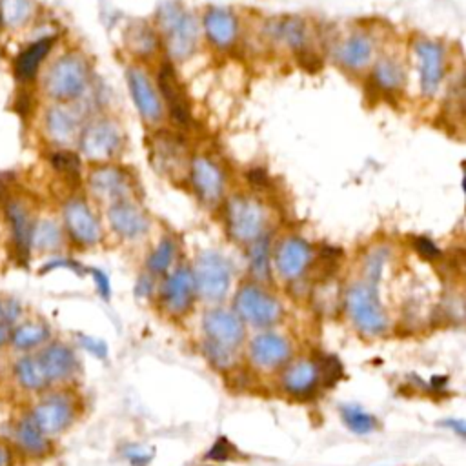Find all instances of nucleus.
I'll use <instances>...</instances> for the list:
<instances>
[{"label": "nucleus", "instance_id": "obj_11", "mask_svg": "<svg viewBox=\"0 0 466 466\" xmlns=\"http://www.w3.org/2000/svg\"><path fill=\"white\" fill-rule=\"evenodd\" d=\"M124 144L120 127L109 120H98L84 129L80 137V149L89 160H109L113 158Z\"/></svg>", "mask_w": 466, "mask_h": 466}, {"label": "nucleus", "instance_id": "obj_34", "mask_svg": "<svg viewBox=\"0 0 466 466\" xmlns=\"http://www.w3.org/2000/svg\"><path fill=\"white\" fill-rule=\"evenodd\" d=\"M271 33L275 35V38H279L280 42H284L286 46L293 47V49H300L304 47L306 42V25L300 18H280L273 22Z\"/></svg>", "mask_w": 466, "mask_h": 466}, {"label": "nucleus", "instance_id": "obj_49", "mask_svg": "<svg viewBox=\"0 0 466 466\" xmlns=\"http://www.w3.org/2000/svg\"><path fill=\"white\" fill-rule=\"evenodd\" d=\"M127 459H129V462H131L133 466H146V464L149 462L151 455H149V453H146V450L131 448V450L127 451Z\"/></svg>", "mask_w": 466, "mask_h": 466}, {"label": "nucleus", "instance_id": "obj_15", "mask_svg": "<svg viewBox=\"0 0 466 466\" xmlns=\"http://www.w3.org/2000/svg\"><path fill=\"white\" fill-rule=\"evenodd\" d=\"M4 215L9 228L11 244L20 258L31 257V235L35 226V215L31 208L20 198H7L4 204Z\"/></svg>", "mask_w": 466, "mask_h": 466}, {"label": "nucleus", "instance_id": "obj_3", "mask_svg": "<svg viewBox=\"0 0 466 466\" xmlns=\"http://www.w3.org/2000/svg\"><path fill=\"white\" fill-rule=\"evenodd\" d=\"M158 24L173 58H187L198 40V27L191 13L175 2H166L158 11Z\"/></svg>", "mask_w": 466, "mask_h": 466}, {"label": "nucleus", "instance_id": "obj_53", "mask_svg": "<svg viewBox=\"0 0 466 466\" xmlns=\"http://www.w3.org/2000/svg\"><path fill=\"white\" fill-rule=\"evenodd\" d=\"M0 320H5L4 319V300H2V297H0Z\"/></svg>", "mask_w": 466, "mask_h": 466}, {"label": "nucleus", "instance_id": "obj_1", "mask_svg": "<svg viewBox=\"0 0 466 466\" xmlns=\"http://www.w3.org/2000/svg\"><path fill=\"white\" fill-rule=\"evenodd\" d=\"M344 308L353 326L370 337L382 335L388 328V315L380 302L377 284L360 280L351 284L342 295Z\"/></svg>", "mask_w": 466, "mask_h": 466}, {"label": "nucleus", "instance_id": "obj_50", "mask_svg": "<svg viewBox=\"0 0 466 466\" xmlns=\"http://www.w3.org/2000/svg\"><path fill=\"white\" fill-rule=\"evenodd\" d=\"M11 331H13V324L7 320H0V351L9 346Z\"/></svg>", "mask_w": 466, "mask_h": 466}, {"label": "nucleus", "instance_id": "obj_5", "mask_svg": "<svg viewBox=\"0 0 466 466\" xmlns=\"http://www.w3.org/2000/svg\"><path fill=\"white\" fill-rule=\"evenodd\" d=\"M195 291L202 300L217 302L226 297L231 286V262L218 251H202L191 269Z\"/></svg>", "mask_w": 466, "mask_h": 466}, {"label": "nucleus", "instance_id": "obj_2", "mask_svg": "<svg viewBox=\"0 0 466 466\" xmlns=\"http://www.w3.org/2000/svg\"><path fill=\"white\" fill-rule=\"evenodd\" d=\"M31 406L29 415L47 435L56 437L67 431L78 417V399L69 390H46Z\"/></svg>", "mask_w": 466, "mask_h": 466}, {"label": "nucleus", "instance_id": "obj_33", "mask_svg": "<svg viewBox=\"0 0 466 466\" xmlns=\"http://www.w3.org/2000/svg\"><path fill=\"white\" fill-rule=\"evenodd\" d=\"M249 246V269L251 275L266 282L271 279V251H269V237L264 233L257 240H253Z\"/></svg>", "mask_w": 466, "mask_h": 466}, {"label": "nucleus", "instance_id": "obj_22", "mask_svg": "<svg viewBox=\"0 0 466 466\" xmlns=\"http://www.w3.org/2000/svg\"><path fill=\"white\" fill-rule=\"evenodd\" d=\"M127 86L129 93L133 96V102L142 115L146 122H158L162 116V102L158 98L157 89L153 87L149 76L138 69V67H129L127 69Z\"/></svg>", "mask_w": 466, "mask_h": 466}, {"label": "nucleus", "instance_id": "obj_10", "mask_svg": "<svg viewBox=\"0 0 466 466\" xmlns=\"http://www.w3.org/2000/svg\"><path fill=\"white\" fill-rule=\"evenodd\" d=\"M36 355L51 386L69 382L80 371L76 351L64 340H47L40 350H36Z\"/></svg>", "mask_w": 466, "mask_h": 466}, {"label": "nucleus", "instance_id": "obj_14", "mask_svg": "<svg viewBox=\"0 0 466 466\" xmlns=\"http://www.w3.org/2000/svg\"><path fill=\"white\" fill-rule=\"evenodd\" d=\"M202 328L206 340L218 346L237 350L246 337L244 322L235 311L229 309H211L202 319Z\"/></svg>", "mask_w": 466, "mask_h": 466}, {"label": "nucleus", "instance_id": "obj_52", "mask_svg": "<svg viewBox=\"0 0 466 466\" xmlns=\"http://www.w3.org/2000/svg\"><path fill=\"white\" fill-rule=\"evenodd\" d=\"M446 426H450V428H453V431H457L459 435H464V430H466V426H464V420H446L444 422Z\"/></svg>", "mask_w": 466, "mask_h": 466}, {"label": "nucleus", "instance_id": "obj_27", "mask_svg": "<svg viewBox=\"0 0 466 466\" xmlns=\"http://www.w3.org/2000/svg\"><path fill=\"white\" fill-rule=\"evenodd\" d=\"M66 231L64 226H60L55 218L51 217H42L35 220L33 226V235H31V253H44L51 255L56 253L64 248L66 244Z\"/></svg>", "mask_w": 466, "mask_h": 466}, {"label": "nucleus", "instance_id": "obj_25", "mask_svg": "<svg viewBox=\"0 0 466 466\" xmlns=\"http://www.w3.org/2000/svg\"><path fill=\"white\" fill-rule=\"evenodd\" d=\"M51 339H53L51 326L44 319L22 317L16 324H13L9 346L18 353H27V351L40 350Z\"/></svg>", "mask_w": 466, "mask_h": 466}, {"label": "nucleus", "instance_id": "obj_6", "mask_svg": "<svg viewBox=\"0 0 466 466\" xmlns=\"http://www.w3.org/2000/svg\"><path fill=\"white\" fill-rule=\"evenodd\" d=\"M233 306L235 313L240 317L242 322L257 328L273 326L284 315L280 300L257 284H244L242 288H238Z\"/></svg>", "mask_w": 466, "mask_h": 466}, {"label": "nucleus", "instance_id": "obj_41", "mask_svg": "<svg viewBox=\"0 0 466 466\" xmlns=\"http://www.w3.org/2000/svg\"><path fill=\"white\" fill-rule=\"evenodd\" d=\"M51 164L55 169L66 177H78L80 173V160L71 151H56L51 155Z\"/></svg>", "mask_w": 466, "mask_h": 466}, {"label": "nucleus", "instance_id": "obj_42", "mask_svg": "<svg viewBox=\"0 0 466 466\" xmlns=\"http://www.w3.org/2000/svg\"><path fill=\"white\" fill-rule=\"evenodd\" d=\"M388 258V251L382 249V248H377L375 251H371L368 257H366V264H364V275L370 282H375L379 280L380 277V271L384 268V262Z\"/></svg>", "mask_w": 466, "mask_h": 466}, {"label": "nucleus", "instance_id": "obj_35", "mask_svg": "<svg viewBox=\"0 0 466 466\" xmlns=\"http://www.w3.org/2000/svg\"><path fill=\"white\" fill-rule=\"evenodd\" d=\"M373 80H375L377 87H380L384 91H397L404 84V71L397 62H393L390 58H382L375 64Z\"/></svg>", "mask_w": 466, "mask_h": 466}, {"label": "nucleus", "instance_id": "obj_26", "mask_svg": "<svg viewBox=\"0 0 466 466\" xmlns=\"http://www.w3.org/2000/svg\"><path fill=\"white\" fill-rule=\"evenodd\" d=\"M11 373L15 382L29 393H42L51 388L49 379L44 371V366L36 355V351L20 353L11 366Z\"/></svg>", "mask_w": 466, "mask_h": 466}, {"label": "nucleus", "instance_id": "obj_51", "mask_svg": "<svg viewBox=\"0 0 466 466\" xmlns=\"http://www.w3.org/2000/svg\"><path fill=\"white\" fill-rule=\"evenodd\" d=\"M135 291H137L138 297H147V295H149V291H151V279H149V275H142V277L137 280Z\"/></svg>", "mask_w": 466, "mask_h": 466}, {"label": "nucleus", "instance_id": "obj_29", "mask_svg": "<svg viewBox=\"0 0 466 466\" xmlns=\"http://www.w3.org/2000/svg\"><path fill=\"white\" fill-rule=\"evenodd\" d=\"M204 31L217 47H228L237 38V20L222 7H211L204 16Z\"/></svg>", "mask_w": 466, "mask_h": 466}, {"label": "nucleus", "instance_id": "obj_21", "mask_svg": "<svg viewBox=\"0 0 466 466\" xmlns=\"http://www.w3.org/2000/svg\"><path fill=\"white\" fill-rule=\"evenodd\" d=\"M420 73V91L428 96L435 95L444 76V51L437 42L420 40L415 44Z\"/></svg>", "mask_w": 466, "mask_h": 466}, {"label": "nucleus", "instance_id": "obj_17", "mask_svg": "<svg viewBox=\"0 0 466 466\" xmlns=\"http://www.w3.org/2000/svg\"><path fill=\"white\" fill-rule=\"evenodd\" d=\"M195 280L187 268H177L171 271L160 288V302L171 315H184L195 300Z\"/></svg>", "mask_w": 466, "mask_h": 466}, {"label": "nucleus", "instance_id": "obj_23", "mask_svg": "<svg viewBox=\"0 0 466 466\" xmlns=\"http://www.w3.org/2000/svg\"><path fill=\"white\" fill-rule=\"evenodd\" d=\"M282 388L293 397H309L320 388L319 368L315 359H299L289 362L282 371Z\"/></svg>", "mask_w": 466, "mask_h": 466}, {"label": "nucleus", "instance_id": "obj_32", "mask_svg": "<svg viewBox=\"0 0 466 466\" xmlns=\"http://www.w3.org/2000/svg\"><path fill=\"white\" fill-rule=\"evenodd\" d=\"M339 413H340L344 426L357 435H368V433H373L375 430H379L377 417L371 415L370 411H366L359 404H342Z\"/></svg>", "mask_w": 466, "mask_h": 466}, {"label": "nucleus", "instance_id": "obj_31", "mask_svg": "<svg viewBox=\"0 0 466 466\" xmlns=\"http://www.w3.org/2000/svg\"><path fill=\"white\" fill-rule=\"evenodd\" d=\"M53 46V38H40L33 44H29L16 58L15 62V71L20 78L27 80L33 78L42 64V60L47 56L49 49Z\"/></svg>", "mask_w": 466, "mask_h": 466}, {"label": "nucleus", "instance_id": "obj_39", "mask_svg": "<svg viewBox=\"0 0 466 466\" xmlns=\"http://www.w3.org/2000/svg\"><path fill=\"white\" fill-rule=\"evenodd\" d=\"M317 368H319V379H320V386L322 388H331L339 382V379L342 377V364L337 359V355H319V359H315Z\"/></svg>", "mask_w": 466, "mask_h": 466}, {"label": "nucleus", "instance_id": "obj_20", "mask_svg": "<svg viewBox=\"0 0 466 466\" xmlns=\"http://www.w3.org/2000/svg\"><path fill=\"white\" fill-rule=\"evenodd\" d=\"M87 186L96 198L109 200V202L129 198L133 191L131 178L127 177V173L115 166H102L91 171L87 178Z\"/></svg>", "mask_w": 466, "mask_h": 466}, {"label": "nucleus", "instance_id": "obj_48", "mask_svg": "<svg viewBox=\"0 0 466 466\" xmlns=\"http://www.w3.org/2000/svg\"><path fill=\"white\" fill-rule=\"evenodd\" d=\"M16 457L18 455H16L15 448L7 441L0 439V466H15Z\"/></svg>", "mask_w": 466, "mask_h": 466}, {"label": "nucleus", "instance_id": "obj_36", "mask_svg": "<svg viewBox=\"0 0 466 466\" xmlns=\"http://www.w3.org/2000/svg\"><path fill=\"white\" fill-rule=\"evenodd\" d=\"M175 255H177V242L169 237H164L155 246V249L151 251V255L147 258V271L153 275L164 273L173 264Z\"/></svg>", "mask_w": 466, "mask_h": 466}, {"label": "nucleus", "instance_id": "obj_30", "mask_svg": "<svg viewBox=\"0 0 466 466\" xmlns=\"http://www.w3.org/2000/svg\"><path fill=\"white\" fill-rule=\"evenodd\" d=\"M373 56V42L362 33H355L339 47V62L348 69L364 67Z\"/></svg>", "mask_w": 466, "mask_h": 466}, {"label": "nucleus", "instance_id": "obj_8", "mask_svg": "<svg viewBox=\"0 0 466 466\" xmlns=\"http://www.w3.org/2000/svg\"><path fill=\"white\" fill-rule=\"evenodd\" d=\"M46 91L56 100L78 98L87 87V66L76 55L58 58L46 75Z\"/></svg>", "mask_w": 466, "mask_h": 466}, {"label": "nucleus", "instance_id": "obj_54", "mask_svg": "<svg viewBox=\"0 0 466 466\" xmlns=\"http://www.w3.org/2000/svg\"><path fill=\"white\" fill-rule=\"evenodd\" d=\"M0 22H2V16H0Z\"/></svg>", "mask_w": 466, "mask_h": 466}, {"label": "nucleus", "instance_id": "obj_18", "mask_svg": "<svg viewBox=\"0 0 466 466\" xmlns=\"http://www.w3.org/2000/svg\"><path fill=\"white\" fill-rule=\"evenodd\" d=\"M187 177L191 180V186H193L197 197L204 204L211 206V204H217L222 198L224 186H226L224 173L208 157H195L189 164Z\"/></svg>", "mask_w": 466, "mask_h": 466}, {"label": "nucleus", "instance_id": "obj_19", "mask_svg": "<svg viewBox=\"0 0 466 466\" xmlns=\"http://www.w3.org/2000/svg\"><path fill=\"white\" fill-rule=\"evenodd\" d=\"M291 357L289 340L275 331H262L249 342V359L258 370H277Z\"/></svg>", "mask_w": 466, "mask_h": 466}, {"label": "nucleus", "instance_id": "obj_13", "mask_svg": "<svg viewBox=\"0 0 466 466\" xmlns=\"http://www.w3.org/2000/svg\"><path fill=\"white\" fill-rule=\"evenodd\" d=\"M53 439L47 437L33 420L29 411L20 415L11 426V441H7L16 455L29 459H46L53 450Z\"/></svg>", "mask_w": 466, "mask_h": 466}, {"label": "nucleus", "instance_id": "obj_43", "mask_svg": "<svg viewBox=\"0 0 466 466\" xmlns=\"http://www.w3.org/2000/svg\"><path fill=\"white\" fill-rule=\"evenodd\" d=\"M129 47L138 51V53H149L155 49V36L147 27L133 29L131 31V42Z\"/></svg>", "mask_w": 466, "mask_h": 466}, {"label": "nucleus", "instance_id": "obj_7", "mask_svg": "<svg viewBox=\"0 0 466 466\" xmlns=\"http://www.w3.org/2000/svg\"><path fill=\"white\" fill-rule=\"evenodd\" d=\"M149 160L155 171L162 177L180 182L189 173V153L186 142L167 131H158L149 138Z\"/></svg>", "mask_w": 466, "mask_h": 466}, {"label": "nucleus", "instance_id": "obj_12", "mask_svg": "<svg viewBox=\"0 0 466 466\" xmlns=\"http://www.w3.org/2000/svg\"><path fill=\"white\" fill-rule=\"evenodd\" d=\"M311 260V246L300 237H284L273 251L277 273L286 280H297L299 277H302L308 271Z\"/></svg>", "mask_w": 466, "mask_h": 466}, {"label": "nucleus", "instance_id": "obj_44", "mask_svg": "<svg viewBox=\"0 0 466 466\" xmlns=\"http://www.w3.org/2000/svg\"><path fill=\"white\" fill-rule=\"evenodd\" d=\"M233 455H235V446L226 437H218L209 448V451L206 453V459L213 462H224V461H229Z\"/></svg>", "mask_w": 466, "mask_h": 466}, {"label": "nucleus", "instance_id": "obj_9", "mask_svg": "<svg viewBox=\"0 0 466 466\" xmlns=\"http://www.w3.org/2000/svg\"><path fill=\"white\" fill-rule=\"evenodd\" d=\"M64 231L69 240L80 248H91L102 240V226L82 198H69L62 209Z\"/></svg>", "mask_w": 466, "mask_h": 466}, {"label": "nucleus", "instance_id": "obj_45", "mask_svg": "<svg viewBox=\"0 0 466 466\" xmlns=\"http://www.w3.org/2000/svg\"><path fill=\"white\" fill-rule=\"evenodd\" d=\"M413 248L415 251L426 258V260H435L441 257V249L435 246V242L428 237H415L413 238Z\"/></svg>", "mask_w": 466, "mask_h": 466}, {"label": "nucleus", "instance_id": "obj_4", "mask_svg": "<svg viewBox=\"0 0 466 466\" xmlns=\"http://www.w3.org/2000/svg\"><path fill=\"white\" fill-rule=\"evenodd\" d=\"M226 226L233 240L251 244L266 233L268 211L260 200L246 195H235L226 204Z\"/></svg>", "mask_w": 466, "mask_h": 466}, {"label": "nucleus", "instance_id": "obj_37", "mask_svg": "<svg viewBox=\"0 0 466 466\" xmlns=\"http://www.w3.org/2000/svg\"><path fill=\"white\" fill-rule=\"evenodd\" d=\"M33 11L31 0H0V16L7 25H22Z\"/></svg>", "mask_w": 466, "mask_h": 466}, {"label": "nucleus", "instance_id": "obj_40", "mask_svg": "<svg viewBox=\"0 0 466 466\" xmlns=\"http://www.w3.org/2000/svg\"><path fill=\"white\" fill-rule=\"evenodd\" d=\"M202 351H204L206 359L217 370H229L237 362V350H231V348H226V346H218V344L209 342V340H204Z\"/></svg>", "mask_w": 466, "mask_h": 466}, {"label": "nucleus", "instance_id": "obj_28", "mask_svg": "<svg viewBox=\"0 0 466 466\" xmlns=\"http://www.w3.org/2000/svg\"><path fill=\"white\" fill-rule=\"evenodd\" d=\"M80 120L76 113L66 106H53L46 115V129L56 144H71L78 135Z\"/></svg>", "mask_w": 466, "mask_h": 466}, {"label": "nucleus", "instance_id": "obj_24", "mask_svg": "<svg viewBox=\"0 0 466 466\" xmlns=\"http://www.w3.org/2000/svg\"><path fill=\"white\" fill-rule=\"evenodd\" d=\"M158 87L164 96V102L169 107V113L175 122L180 126H186L191 120V109L186 96V91L175 75V69L171 64H164L158 69Z\"/></svg>", "mask_w": 466, "mask_h": 466}, {"label": "nucleus", "instance_id": "obj_46", "mask_svg": "<svg viewBox=\"0 0 466 466\" xmlns=\"http://www.w3.org/2000/svg\"><path fill=\"white\" fill-rule=\"evenodd\" d=\"M89 273H91V277H93V280H95V284H96V289H98L100 297H102L104 300H109V297H111V286H109L107 275H106L102 269H98V268H89Z\"/></svg>", "mask_w": 466, "mask_h": 466}, {"label": "nucleus", "instance_id": "obj_38", "mask_svg": "<svg viewBox=\"0 0 466 466\" xmlns=\"http://www.w3.org/2000/svg\"><path fill=\"white\" fill-rule=\"evenodd\" d=\"M335 284L329 279L319 280V288L317 293L313 295V300L322 313H335V309L342 302V293L337 289Z\"/></svg>", "mask_w": 466, "mask_h": 466}, {"label": "nucleus", "instance_id": "obj_47", "mask_svg": "<svg viewBox=\"0 0 466 466\" xmlns=\"http://www.w3.org/2000/svg\"><path fill=\"white\" fill-rule=\"evenodd\" d=\"M80 344L89 351L93 353L95 357L98 359H104L107 355V348H106V342L100 340V339H93V337H86V335H80Z\"/></svg>", "mask_w": 466, "mask_h": 466}, {"label": "nucleus", "instance_id": "obj_16", "mask_svg": "<svg viewBox=\"0 0 466 466\" xmlns=\"http://www.w3.org/2000/svg\"><path fill=\"white\" fill-rule=\"evenodd\" d=\"M107 222L111 229L127 240L140 238L149 229V218L144 209L131 198H120L109 204Z\"/></svg>", "mask_w": 466, "mask_h": 466}]
</instances>
